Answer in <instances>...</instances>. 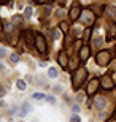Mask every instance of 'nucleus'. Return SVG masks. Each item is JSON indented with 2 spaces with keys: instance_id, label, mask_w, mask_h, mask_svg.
<instances>
[{
  "instance_id": "obj_30",
  "label": "nucleus",
  "mask_w": 116,
  "mask_h": 122,
  "mask_svg": "<svg viewBox=\"0 0 116 122\" xmlns=\"http://www.w3.org/2000/svg\"><path fill=\"white\" fill-rule=\"evenodd\" d=\"M37 2H38V3H46L48 0H37Z\"/></svg>"
},
{
  "instance_id": "obj_9",
  "label": "nucleus",
  "mask_w": 116,
  "mask_h": 122,
  "mask_svg": "<svg viewBox=\"0 0 116 122\" xmlns=\"http://www.w3.org/2000/svg\"><path fill=\"white\" fill-rule=\"evenodd\" d=\"M94 103H95V108L97 109H105V106H107V100L103 98V97H95Z\"/></svg>"
},
{
  "instance_id": "obj_16",
  "label": "nucleus",
  "mask_w": 116,
  "mask_h": 122,
  "mask_svg": "<svg viewBox=\"0 0 116 122\" xmlns=\"http://www.w3.org/2000/svg\"><path fill=\"white\" fill-rule=\"evenodd\" d=\"M115 36H116V24H113L110 29V33H108V38H115Z\"/></svg>"
},
{
  "instance_id": "obj_21",
  "label": "nucleus",
  "mask_w": 116,
  "mask_h": 122,
  "mask_svg": "<svg viewBox=\"0 0 116 122\" xmlns=\"http://www.w3.org/2000/svg\"><path fill=\"white\" fill-rule=\"evenodd\" d=\"M32 98H35V100H43V98H45V95H43V94H33V95H32Z\"/></svg>"
},
{
  "instance_id": "obj_11",
  "label": "nucleus",
  "mask_w": 116,
  "mask_h": 122,
  "mask_svg": "<svg viewBox=\"0 0 116 122\" xmlns=\"http://www.w3.org/2000/svg\"><path fill=\"white\" fill-rule=\"evenodd\" d=\"M89 57V46H83L80 49V60H86Z\"/></svg>"
},
{
  "instance_id": "obj_20",
  "label": "nucleus",
  "mask_w": 116,
  "mask_h": 122,
  "mask_svg": "<svg viewBox=\"0 0 116 122\" xmlns=\"http://www.w3.org/2000/svg\"><path fill=\"white\" fill-rule=\"evenodd\" d=\"M59 36H61V32H59L57 29H54V30H53V38H54V40H57Z\"/></svg>"
},
{
  "instance_id": "obj_22",
  "label": "nucleus",
  "mask_w": 116,
  "mask_h": 122,
  "mask_svg": "<svg viewBox=\"0 0 116 122\" xmlns=\"http://www.w3.org/2000/svg\"><path fill=\"white\" fill-rule=\"evenodd\" d=\"M46 102H48V103H56V98H54V97H51V95H48V97H46Z\"/></svg>"
},
{
  "instance_id": "obj_1",
  "label": "nucleus",
  "mask_w": 116,
  "mask_h": 122,
  "mask_svg": "<svg viewBox=\"0 0 116 122\" xmlns=\"http://www.w3.org/2000/svg\"><path fill=\"white\" fill-rule=\"evenodd\" d=\"M86 78H88V71H86L84 68H78L73 75V81H72V86L73 89H78V87L86 81Z\"/></svg>"
},
{
  "instance_id": "obj_28",
  "label": "nucleus",
  "mask_w": 116,
  "mask_h": 122,
  "mask_svg": "<svg viewBox=\"0 0 116 122\" xmlns=\"http://www.w3.org/2000/svg\"><path fill=\"white\" fill-rule=\"evenodd\" d=\"M5 54H6V51H5V49H3V48H0V57H3V56H5Z\"/></svg>"
},
{
  "instance_id": "obj_5",
  "label": "nucleus",
  "mask_w": 116,
  "mask_h": 122,
  "mask_svg": "<svg viewBox=\"0 0 116 122\" xmlns=\"http://www.w3.org/2000/svg\"><path fill=\"white\" fill-rule=\"evenodd\" d=\"M80 19H81L84 24H88V25H92V22L95 21V14H94L92 11L89 10V11H88V14H81Z\"/></svg>"
},
{
  "instance_id": "obj_12",
  "label": "nucleus",
  "mask_w": 116,
  "mask_h": 122,
  "mask_svg": "<svg viewBox=\"0 0 116 122\" xmlns=\"http://www.w3.org/2000/svg\"><path fill=\"white\" fill-rule=\"evenodd\" d=\"M24 36H26V41H27V45H29V46L35 45V35L32 36L30 32H24Z\"/></svg>"
},
{
  "instance_id": "obj_8",
  "label": "nucleus",
  "mask_w": 116,
  "mask_h": 122,
  "mask_svg": "<svg viewBox=\"0 0 116 122\" xmlns=\"http://www.w3.org/2000/svg\"><path fill=\"white\" fill-rule=\"evenodd\" d=\"M57 62H59V65H62L64 68H67V67H68V57H67V54H65L64 51H61V52H59Z\"/></svg>"
},
{
  "instance_id": "obj_4",
  "label": "nucleus",
  "mask_w": 116,
  "mask_h": 122,
  "mask_svg": "<svg viewBox=\"0 0 116 122\" xmlns=\"http://www.w3.org/2000/svg\"><path fill=\"white\" fill-rule=\"evenodd\" d=\"M99 87H100V79H91L88 82V95L95 94V91H97Z\"/></svg>"
},
{
  "instance_id": "obj_25",
  "label": "nucleus",
  "mask_w": 116,
  "mask_h": 122,
  "mask_svg": "<svg viewBox=\"0 0 116 122\" xmlns=\"http://www.w3.org/2000/svg\"><path fill=\"white\" fill-rule=\"evenodd\" d=\"M89 36H91V30L88 29V30H84V40H89Z\"/></svg>"
},
{
  "instance_id": "obj_3",
  "label": "nucleus",
  "mask_w": 116,
  "mask_h": 122,
  "mask_svg": "<svg viewBox=\"0 0 116 122\" xmlns=\"http://www.w3.org/2000/svg\"><path fill=\"white\" fill-rule=\"evenodd\" d=\"M111 59V54L107 52V51H102V52H99L97 54V63L99 65H107Z\"/></svg>"
},
{
  "instance_id": "obj_31",
  "label": "nucleus",
  "mask_w": 116,
  "mask_h": 122,
  "mask_svg": "<svg viewBox=\"0 0 116 122\" xmlns=\"http://www.w3.org/2000/svg\"><path fill=\"white\" fill-rule=\"evenodd\" d=\"M0 2H2V3H3V0H0Z\"/></svg>"
},
{
  "instance_id": "obj_2",
  "label": "nucleus",
  "mask_w": 116,
  "mask_h": 122,
  "mask_svg": "<svg viewBox=\"0 0 116 122\" xmlns=\"http://www.w3.org/2000/svg\"><path fill=\"white\" fill-rule=\"evenodd\" d=\"M35 46L37 49L40 51L41 54H46L48 52V48H46V40L41 33H35Z\"/></svg>"
},
{
  "instance_id": "obj_6",
  "label": "nucleus",
  "mask_w": 116,
  "mask_h": 122,
  "mask_svg": "<svg viewBox=\"0 0 116 122\" xmlns=\"http://www.w3.org/2000/svg\"><path fill=\"white\" fill-rule=\"evenodd\" d=\"M113 86H115V82H113V79H110V76H103L100 79V87L102 89H111Z\"/></svg>"
},
{
  "instance_id": "obj_7",
  "label": "nucleus",
  "mask_w": 116,
  "mask_h": 122,
  "mask_svg": "<svg viewBox=\"0 0 116 122\" xmlns=\"http://www.w3.org/2000/svg\"><path fill=\"white\" fill-rule=\"evenodd\" d=\"M81 16V6L80 5H73L70 8V18L72 19H78Z\"/></svg>"
},
{
  "instance_id": "obj_10",
  "label": "nucleus",
  "mask_w": 116,
  "mask_h": 122,
  "mask_svg": "<svg viewBox=\"0 0 116 122\" xmlns=\"http://www.w3.org/2000/svg\"><path fill=\"white\" fill-rule=\"evenodd\" d=\"M30 111H32V106L29 103H24L22 106H21V109H19V116H21V117H26Z\"/></svg>"
},
{
  "instance_id": "obj_18",
  "label": "nucleus",
  "mask_w": 116,
  "mask_h": 122,
  "mask_svg": "<svg viewBox=\"0 0 116 122\" xmlns=\"http://www.w3.org/2000/svg\"><path fill=\"white\" fill-rule=\"evenodd\" d=\"M10 60H11L13 63H18V62H19V56H18V54H11V57H10Z\"/></svg>"
},
{
  "instance_id": "obj_26",
  "label": "nucleus",
  "mask_w": 116,
  "mask_h": 122,
  "mask_svg": "<svg viewBox=\"0 0 116 122\" xmlns=\"http://www.w3.org/2000/svg\"><path fill=\"white\" fill-rule=\"evenodd\" d=\"M72 111H73V113H78V111H80V106H78V105H73V106H72Z\"/></svg>"
},
{
  "instance_id": "obj_29",
  "label": "nucleus",
  "mask_w": 116,
  "mask_h": 122,
  "mask_svg": "<svg viewBox=\"0 0 116 122\" xmlns=\"http://www.w3.org/2000/svg\"><path fill=\"white\" fill-rule=\"evenodd\" d=\"M3 95H5V89L0 86V97H3Z\"/></svg>"
},
{
  "instance_id": "obj_13",
  "label": "nucleus",
  "mask_w": 116,
  "mask_h": 122,
  "mask_svg": "<svg viewBox=\"0 0 116 122\" xmlns=\"http://www.w3.org/2000/svg\"><path fill=\"white\" fill-rule=\"evenodd\" d=\"M91 11H92L95 16H100V13L103 11V6H91Z\"/></svg>"
},
{
  "instance_id": "obj_14",
  "label": "nucleus",
  "mask_w": 116,
  "mask_h": 122,
  "mask_svg": "<svg viewBox=\"0 0 116 122\" xmlns=\"http://www.w3.org/2000/svg\"><path fill=\"white\" fill-rule=\"evenodd\" d=\"M16 86H18V89H19V91H26L27 84L22 81V79H18V81H16Z\"/></svg>"
},
{
  "instance_id": "obj_24",
  "label": "nucleus",
  "mask_w": 116,
  "mask_h": 122,
  "mask_svg": "<svg viewBox=\"0 0 116 122\" xmlns=\"http://www.w3.org/2000/svg\"><path fill=\"white\" fill-rule=\"evenodd\" d=\"M70 122H80V117H78L76 114H73V116L70 117Z\"/></svg>"
},
{
  "instance_id": "obj_19",
  "label": "nucleus",
  "mask_w": 116,
  "mask_h": 122,
  "mask_svg": "<svg viewBox=\"0 0 116 122\" xmlns=\"http://www.w3.org/2000/svg\"><path fill=\"white\" fill-rule=\"evenodd\" d=\"M76 65H78V60H75V62H73V60H72V62H68V68H72V70H75V68H78Z\"/></svg>"
},
{
  "instance_id": "obj_15",
  "label": "nucleus",
  "mask_w": 116,
  "mask_h": 122,
  "mask_svg": "<svg viewBox=\"0 0 116 122\" xmlns=\"http://www.w3.org/2000/svg\"><path fill=\"white\" fill-rule=\"evenodd\" d=\"M48 76H49V78H57V70H56V68H53V67H49Z\"/></svg>"
},
{
  "instance_id": "obj_23",
  "label": "nucleus",
  "mask_w": 116,
  "mask_h": 122,
  "mask_svg": "<svg viewBox=\"0 0 116 122\" xmlns=\"http://www.w3.org/2000/svg\"><path fill=\"white\" fill-rule=\"evenodd\" d=\"M108 13L111 14V16H115V14H116V8H115V6H108Z\"/></svg>"
},
{
  "instance_id": "obj_27",
  "label": "nucleus",
  "mask_w": 116,
  "mask_h": 122,
  "mask_svg": "<svg viewBox=\"0 0 116 122\" xmlns=\"http://www.w3.org/2000/svg\"><path fill=\"white\" fill-rule=\"evenodd\" d=\"M67 27H68V25H67L65 22H62V24H61V29H62L64 32H67Z\"/></svg>"
},
{
  "instance_id": "obj_17",
  "label": "nucleus",
  "mask_w": 116,
  "mask_h": 122,
  "mask_svg": "<svg viewBox=\"0 0 116 122\" xmlns=\"http://www.w3.org/2000/svg\"><path fill=\"white\" fill-rule=\"evenodd\" d=\"M32 11H33V10H32V6H26V8H24V14H26V18H30V16H32Z\"/></svg>"
}]
</instances>
